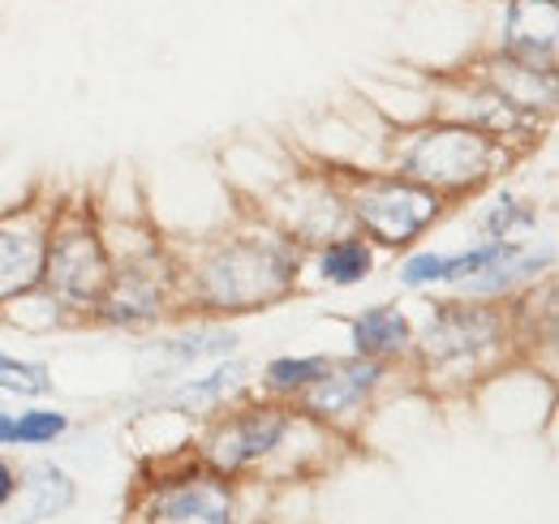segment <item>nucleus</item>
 I'll return each instance as SVG.
<instances>
[{
  "label": "nucleus",
  "instance_id": "nucleus-1",
  "mask_svg": "<svg viewBox=\"0 0 559 524\" xmlns=\"http://www.w3.org/2000/svg\"><path fill=\"white\" fill-rule=\"evenodd\" d=\"M293 279V254L267 241H237L219 250L203 271V293L219 310H254L276 301Z\"/></svg>",
  "mask_w": 559,
  "mask_h": 524
},
{
  "label": "nucleus",
  "instance_id": "nucleus-2",
  "mask_svg": "<svg viewBox=\"0 0 559 524\" xmlns=\"http://www.w3.org/2000/svg\"><path fill=\"white\" fill-rule=\"evenodd\" d=\"M490 138L478 130H430L414 138L401 168L426 186H474L490 168Z\"/></svg>",
  "mask_w": 559,
  "mask_h": 524
},
{
  "label": "nucleus",
  "instance_id": "nucleus-3",
  "mask_svg": "<svg viewBox=\"0 0 559 524\" xmlns=\"http://www.w3.org/2000/svg\"><path fill=\"white\" fill-rule=\"evenodd\" d=\"M357 215L379 241L405 246L439 215V198L421 186H374L357 198Z\"/></svg>",
  "mask_w": 559,
  "mask_h": 524
},
{
  "label": "nucleus",
  "instance_id": "nucleus-4",
  "mask_svg": "<svg viewBox=\"0 0 559 524\" xmlns=\"http://www.w3.org/2000/svg\"><path fill=\"white\" fill-rule=\"evenodd\" d=\"M44 279L66 306H91L112 284L104 246L86 233H73L66 241H57L52 254H44Z\"/></svg>",
  "mask_w": 559,
  "mask_h": 524
},
{
  "label": "nucleus",
  "instance_id": "nucleus-5",
  "mask_svg": "<svg viewBox=\"0 0 559 524\" xmlns=\"http://www.w3.org/2000/svg\"><path fill=\"white\" fill-rule=\"evenodd\" d=\"M284 413L280 408H250L246 417L228 421L215 439H211V460L219 468H241L250 460H259L263 452H272L284 434Z\"/></svg>",
  "mask_w": 559,
  "mask_h": 524
},
{
  "label": "nucleus",
  "instance_id": "nucleus-6",
  "mask_svg": "<svg viewBox=\"0 0 559 524\" xmlns=\"http://www.w3.org/2000/svg\"><path fill=\"white\" fill-rule=\"evenodd\" d=\"M556 0H508L503 44L525 61H547L556 52Z\"/></svg>",
  "mask_w": 559,
  "mask_h": 524
},
{
  "label": "nucleus",
  "instance_id": "nucleus-7",
  "mask_svg": "<svg viewBox=\"0 0 559 524\" xmlns=\"http://www.w3.org/2000/svg\"><path fill=\"white\" fill-rule=\"evenodd\" d=\"M44 237L35 228L0 224V301L26 293L44 275Z\"/></svg>",
  "mask_w": 559,
  "mask_h": 524
},
{
  "label": "nucleus",
  "instance_id": "nucleus-8",
  "mask_svg": "<svg viewBox=\"0 0 559 524\" xmlns=\"http://www.w3.org/2000/svg\"><path fill=\"white\" fill-rule=\"evenodd\" d=\"M490 335H495V319H490V314L443 306V310L430 319L421 344H426V353H430L435 361H448V357H465V353L490 344Z\"/></svg>",
  "mask_w": 559,
  "mask_h": 524
},
{
  "label": "nucleus",
  "instance_id": "nucleus-9",
  "mask_svg": "<svg viewBox=\"0 0 559 524\" xmlns=\"http://www.w3.org/2000/svg\"><path fill=\"white\" fill-rule=\"evenodd\" d=\"M228 490L219 481H190L168 490L155 503V521L159 524H228Z\"/></svg>",
  "mask_w": 559,
  "mask_h": 524
},
{
  "label": "nucleus",
  "instance_id": "nucleus-10",
  "mask_svg": "<svg viewBox=\"0 0 559 524\" xmlns=\"http://www.w3.org/2000/svg\"><path fill=\"white\" fill-rule=\"evenodd\" d=\"M379 379V361L374 357H357L349 366H328V374L319 383H310V408L319 413H349L357 408V400L374 388Z\"/></svg>",
  "mask_w": 559,
  "mask_h": 524
},
{
  "label": "nucleus",
  "instance_id": "nucleus-11",
  "mask_svg": "<svg viewBox=\"0 0 559 524\" xmlns=\"http://www.w3.org/2000/svg\"><path fill=\"white\" fill-rule=\"evenodd\" d=\"M73 486L70 477L57 468V464H35L22 481V516L17 521H44V516H57L61 508H70Z\"/></svg>",
  "mask_w": 559,
  "mask_h": 524
},
{
  "label": "nucleus",
  "instance_id": "nucleus-12",
  "mask_svg": "<svg viewBox=\"0 0 559 524\" xmlns=\"http://www.w3.org/2000/svg\"><path fill=\"white\" fill-rule=\"evenodd\" d=\"M353 344H357L361 357H388V353H401V348L409 344V323H405L396 310H388V306L366 310V314L353 323Z\"/></svg>",
  "mask_w": 559,
  "mask_h": 524
},
{
  "label": "nucleus",
  "instance_id": "nucleus-13",
  "mask_svg": "<svg viewBox=\"0 0 559 524\" xmlns=\"http://www.w3.org/2000/svg\"><path fill=\"white\" fill-rule=\"evenodd\" d=\"M366 271H370V250L361 241H336L323 254V275L332 284H357V279H366Z\"/></svg>",
  "mask_w": 559,
  "mask_h": 524
},
{
  "label": "nucleus",
  "instance_id": "nucleus-14",
  "mask_svg": "<svg viewBox=\"0 0 559 524\" xmlns=\"http://www.w3.org/2000/svg\"><path fill=\"white\" fill-rule=\"evenodd\" d=\"M237 379H241V366H219V370H211L207 379L186 383L181 392L173 395V404H181V408H203V404H215L219 395L237 388Z\"/></svg>",
  "mask_w": 559,
  "mask_h": 524
},
{
  "label": "nucleus",
  "instance_id": "nucleus-15",
  "mask_svg": "<svg viewBox=\"0 0 559 524\" xmlns=\"http://www.w3.org/2000/svg\"><path fill=\"white\" fill-rule=\"evenodd\" d=\"M328 366H332L328 357H284V361H272L267 379H272V388H280V392H297V388L319 383L328 374Z\"/></svg>",
  "mask_w": 559,
  "mask_h": 524
},
{
  "label": "nucleus",
  "instance_id": "nucleus-16",
  "mask_svg": "<svg viewBox=\"0 0 559 524\" xmlns=\"http://www.w3.org/2000/svg\"><path fill=\"white\" fill-rule=\"evenodd\" d=\"M0 392H13V395L52 392L48 366H35V361H13V357H4V353H0Z\"/></svg>",
  "mask_w": 559,
  "mask_h": 524
},
{
  "label": "nucleus",
  "instance_id": "nucleus-17",
  "mask_svg": "<svg viewBox=\"0 0 559 524\" xmlns=\"http://www.w3.org/2000/svg\"><path fill=\"white\" fill-rule=\"evenodd\" d=\"M66 417L61 413H22L17 421H13V443H26V448H39V443H52L57 434H66Z\"/></svg>",
  "mask_w": 559,
  "mask_h": 524
},
{
  "label": "nucleus",
  "instance_id": "nucleus-18",
  "mask_svg": "<svg viewBox=\"0 0 559 524\" xmlns=\"http://www.w3.org/2000/svg\"><path fill=\"white\" fill-rule=\"evenodd\" d=\"M228 348H233V335H228V331H203V335H190V340H173V344H168V357L190 361V357H203V353H228Z\"/></svg>",
  "mask_w": 559,
  "mask_h": 524
},
{
  "label": "nucleus",
  "instance_id": "nucleus-19",
  "mask_svg": "<svg viewBox=\"0 0 559 524\" xmlns=\"http://www.w3.org/2000/svg\"><path fill=\"white\" fill-rule=\"evenodd\" d=\"M401 279L405 284H435V279H448V259H439V254H418V259L405 262V271H401Z\"/></svg>",
  "mask_w": 559,
  "mask_h": 524
},
{
  "label": "nucleus",
  "instance_id": "nucleus-20",
  "mask_svg": "<svg viewBox=\"0 0 559 524\" xmlns=\"http://www.w3.org/2000/svg\"><path fill=\"white\" fill-rule=\"evenodd\" d=\"M516 219L525 224V219H534V215H530V211H516V202H499V206L487 215V233H495V241H499Z\"/></svg>",
  "mask_w": 559,
  "mask_h": 524
},
{
  "label": "nucleus",
  "instance_id": "nucleus-21",
  "mask_svg": "<svg viewBox=\"0 0 559 524\" xmlns=\"http://www.w3.org/2000/svg\"><path fill=\"white\" fill-rule=\"evenodd\" d=\"M13 490H17V481H13V468H9L4 460H0V508H4L9 499H13Z\"/></svg>",
  "mask_w": 559,
  "mask_h": 524
},
{
  "label": "nucleus",
  "instance_id": "nucleus-22",
  "mask_svg": "<svg viewBox=\"0 0 559 524\" xmlns=\"http://www.w3.org/2000/svg\"><path fill=\"white\" fill-rule=\"evenodd\" d=\"M0 443H13V417L0 413Z\"/></svg>",
  "mask_w": 559,
  "mask_h": 524
}]
</instances>
